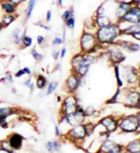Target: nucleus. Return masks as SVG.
Listing matches in <instances>:
<instances>
[{
  "mask_svg": "<svg viewBox=\"0 0 140 153\" xmlns=\"http://www.w3.org/2000/svg\"><path fill=\"white\" fill-rule=\"evenodd\" d=\"M118 35V28L115 25H108L101 27L98 31V39L102 42H110Z\"/></svg>",
  "mask_w": 140,
  "mask_h": 153,
  "instance_id": "obj_1",
  "label": "nucleus"
},
{
  "mask_svg": "<svg viewBox=\"0 0 140 153\" xmlns=\"http://www.w3.org/2000/svg\"><path fill=\"white\" fill-rule=\"evenodd\" d=\"M93 61V59L92 56L85 57L83 59L81 58V60H78V58L74 59L73 61V66H74V69L78 72L81 75H84L86 72H87L91 63Z\"/></svg>",
  "mask_w": 140,
  "mask_h": 153,
  "instance_id": "obj_2",
  "label": "nucleus"
},
{
  "mask_svg": "<svg viewBox=\"0 0 140 153\" xmlns=\"http://www.w3.org/2000/svg\"><path fill=\"white\" fill-rule=\"evenodd\" d=\"M124 21L133 23V24H138L140 23V9L138 7H133V8L126 12V14L122 18Z\"/></svg>",
  "mask_w": 140,
  "mask_h": 153,
  "instance_id": "obj_3",
  "label": "nucleus"
},
{
  "mask_svg": "<svg viewBox=\"0 0 140 153\" xmlns=\"http://www.w3.org/2000/svg\"><path fill=\"white\" fill-rule=\"evenodd\" d=\"M137 125H138V121L136 118V117H130L123 119L122 124H121V127L123 131H134L136 130Z\"/></svg>",
  "mask_w": 140,
  "mask_h": 153,
  "instance_id": "obj_4",
  "label": "nucleus"
},
{
  "mask_svg": "<svg viewBox=\"0 0 140 153\" xmlns=\"http://www.w3.org/2000/svg\"><path fill=\"white\" fill-rule=\"evenodd\" d=\"M95 37L89 35V34H84L81 38V47L84 51H91L95 48Z\"/></svg>",
  "mask_w": 140,
  "mask_h": 153,
  "instance_id": "obj_5",
  "label": "nucleus"
},
{
  "mask_svg": "<svg viewBox=\"0 0 140 153\" xmlns=\"http://www.w3.org/2000/svg\"><path fill=\"white\" fill-rule=\"evenodd\" d=\"M66 119H67V121L70 125L77 126L81 124V122L83 120V114H82V112L76 111L74 113H72V114L67 115Z\"/></svg>",
  "mask_w": 140,
  "mask_h": 153,
  "instance_id": "obj_6",
  "label": "nucleus"
},
{
  "mask_svg": "<svg viewBox=\"0 0 140 153\" xmlns=\"http://www.w3.org/2000/svg\"><path fill=\"white\" fill-rule=\"evenodd\" d=\"M76 104H77L76 99L73 96L67 97L65 100V111L66 113V115L72 114V113L77 111Z\"/></svg>",
  "mask_w": 140,
  "mask_h": 153,
  "instance_id": "obj_7",
  "label": "nucleus"
},
{
  "mask_svg": "<svg viewBox=\"0 0 140 153\" xmlns=\"http://www.w3.org/2000/svg\"><path fill=\"white\" fill-rule=\"evenodd\" d=\"M9 142H10L11 147L13 148V149H21V147H22L23 137L20 134H11L10 139H9Z\"/></svg>",
  "mask_w": 140,
  "mask_h": 153,
  "instance_id": "obj_8",
  "label": "nucleus"
},
{
  "mask_svg": "<svg viewBox=\"0 0 140 153\" xmlns=\"http://www.w3.org/2000/svg\"><path fill=\"white\" fill-rule=\"evenodd\" d=\"M133 8L132 3L127 2H121L119 5V8L117 10V16L119 18H123V16L126 14V12L129 11Z\"/></svg>",
  "mask_w": 140,
  "mask_h": 153,
  "instance_id": "obj_9",
  "label": "nucleus"
},
{
  "mask_svg": "<svg viewBox=\"0 0 140 153\" xmlns=\"http://www.w3.org/2000/svg\"><path fill=\"white\" fill-rule=\"evenodd\" d=\"M102 150L106 152H119V147L111 141H106L102 146Z\"/></svg>",
  "mask_w": 140,
  "mask_h": 153,
  "instance_id": "obj_10",
  "label": "nucleus"
},
{
  "mask_svg": "<svg viewBox=\"0 0 140 153\" xmlns=\"http://www.w3.org/2000/svg\"><path fill=\"white\" fill-rule=\"evenodd\" d=\"M71 134L74 136V137H77V138H83L86 134V130H85V127L82 125H77L74 129H72L71 131Z\"/></svg>",
  "mask_w": 140,
  "mask_h": 153,
  "instance_id": "obj_11",
  "label": "nucleus"
},
{
  "mask_svg": "<svg viewBox=\"0 0 140 153\" xmlns=\"http://www.w3.org/2000/svg\"><path fill=\"white\" fill-rule=\"evenodd\" d=\"M102 124L105 126L108 131H113L117 129V123L111 117H106L102 120Z\"/></svg>",
  "mask_w": 140,
  "mask_h": 153,
  "instance_id": "obj_12",
  "label": "nucleus"
},
{
  "mask_svg": "<svg viewBox=\"0 0 140 153\" xmlns=\"http://www.w3.org/2000/svg\"><path fill=\"white\" fill-rule=\"evenodd\" d=\"M2 9L6 13H13L15 11L16 5L11 3L10 1H6L2 3Z\"/></svg>",
  "mask_w": 140,
  "mask_h": 153,
  "instance_id": "obj_13",
  "label": "nucleus"
},
{
  "mask_svg": "<svg viewBox=\"0 0 140 153\" xmlns=\"http://www.w3.org/2000/svg\"><path fill=\"white\" fill-rule=\"evenodd\" d=\"M96 23L100 27H105V26H108L110 25V20L108 17L103 16V15H99L96 19Z\"/></svg>",
  "mask_w": 140,
  "mask_h": 153,
  "instance_id": "obj_14",
  "label": "nucleus"
},
{
  "mask_svg": "<svg viewBox=\"0 0 140 153\" xmlns=\"http://www.w3.org/2000/svg\"><path fill=\"white\" fill-rule=\"evenodd\" d=\"M78 85V79L76 76H70L67 79V86L70 90H75Z\"/></svg>",
  "mask_w": 140,
  "mask_h": 153,
  "instance_id": "obj_15",
  "label": "nucleus"
},
{
  "mask_svg": "<svg viewBox=\"0 0 140 153\" xmlns=\"http://www.w3.org/2000/svg\"><path fill=\"white\" fill-rule=\"evenodd\" d=\"M128 150L131 152H140V141L136 140L131 142L128 146Z\"/></svg>",
  "mask_w": 140,
  "mask_h": 153,
  "instance_id": "obj_16",
  "label": "nucleus"
},
{
  "mask_svg": "<svg viewBox=\"0 0 140 153\" xmlns=\"http://www.w3.org/2000/svg\"><path fill=\"white\" fill-rule=\"evenodd\" d=\"M13 113L11 108H0V119H6L9 116H10Z\"/></svg>",
  "mask_w": 140,
  "mask_h": 153,
  "instance_id": "obj_17",
  "label": "nucleus"
},
{
  "mask_svg": "<svg viewBox=\"0 0 140 153\" xmlns=\"http://www.w3.org/2000/svg\"><path fill=\"white\" fill-rule=\"evenodd\" d=\"M0 148H1L3 150H5V152H13L14 151V149H13V148L10 146V142L9 141H6V140H3L0 142Z\"/></svg>",
  "mask_w": 140,
  "mask_h": 153,
  "instance_id": "obj_18",
  "label": "nucleus"
},
{
  "mask_svg": "<svg viewBox=\"0 0 140 153\" xmlns=\"http://www.w3.org/2000/svg\"><path fill=\"white\" fill-rule=\"evenodd\" d=\"M15 20V17L12 15V13H7V14L3 17V25L8 26L10 25L13 21Z\"/></svg>",
  "mask_w": 140,
  "mask_h": 153,
  "instance_id": "obj_19",
  "label": "nucleus"
},
{
  "mask_svg": "<svg viewBox=\"0 0 140 153\" xmlns=\"http://www.w3.org/2000/svg\"><path fill=\"white\" fill-rule=\"evenodd\" d=\"M35 5H36V0H29L27 11H26V16H27V18H29V17L31 16L32 11H33V10H34Z\"/></svg>",
  "mask_w": 140,
  "mask_h": 153,
  "instance_id": "obj_20",
  "label": "nucleus"
},
{
  "mask_svg": "<svg viewBox=\"0 0 140 153\" xmlns=\"http://www.w3.org/2000/svg\"><path fill=\"white\" fill-rule=\"evenodd\" d=\"M125 33H139L140 32V24H136L135 25H133V26H130V27H128L127 29H125L124 30Z\"/></svg>",
  "mask_w": 140,
  "mask_h": 153,
  "instance_id": "obj_21",
  "label": "nucleus"
},
{
  "mask_svg": "<svg viewBox=\"0 0 140 153\" xmlns=\"http://www.w3.org/2000/svg\"><path fill=\"white\" fill-rule=\"evenodd\" d=\"M47 148L50 151H56L59 149L60 145L58 144V142H49L47 145Z\"/></svg>",
  "mask_w": 140,
  "mask_h": 153,
  "instance_id": "obj_22",
  "label": "nucleus"
},
{
  "mask_svg": "<svg viewBox=\"0 0 140 153\" xmlns=\"http://www.w3.org/2000/svg\"><path fill=\"white\" fill-rule=\"evenodd\" d=\"M46 85V79L43 76H38L37 79V86L38 88H43Z\"/></svg>",
  "mask_w": 140,
  "mask_h": 153,
  "instance_id": "obj_23",
  "label": "nucleus"
},
{
  "mask_svg": "<svg viewBox=\"0 0 140 153\" xmlns=\"http://www.w3.org/2000/svg\"><path fill=\"white\" fill-rule=\"evenodd\" d=\"M139 99H140V96L137 94V93H133V94L130 96V102L133 104H136L137 102H139Z\"/></svg>",
  "mask_w": 140,
  "mask_h": 153,
  "instance_id": "obj_24",
  "label": "nucleus"
},
{
  "mask_svg": "<svg viewBox=\"0 0 140 153\" xmlns=\"http://www.w3.org/2000/svg\"><path fill=\"white\" fill-rule=\"evenodd\" d=\"M21 31H20L19 29H16L14 32H13V37H14L15 41H16V43H20V42H21Z\"/></svg>",
  "mask_w": 140,
  "mask_h": 153,
  "instance_id": "obj_25",
  "label": "nucleus"
},
{
  "mask_svg": "<svg viewBox=\"0 0 140 153\" xmlns=\"http://www.w3.org/2000/svg\"><path fill=\"white\" fill-rule=\"evenodd\" d=\"M66 25H67V26H68V27H70V28L74 27V25H75V19H74V17H71L68 20H66Z\"/></svg>",
  "mask_w": 140,
  "mask_h": 153,
  "instance_id": "obj_26",
  "label": "nucleus"
},
{
  "mask_svg": "<svg viewBox=\"0 0 140 153\" xmlns=\"http://www.w3.org/2000/svg\"><path fill=\"white\" fill-rule=\"evenodd\" d=\"M72 15H73V13H72L71 10H66V11H65V13L63 14V19L65 20V21H66V20H68L69 18L73 17Z\"/></svg>",
  "mask_w": 140,
  "mask_h": 153,
  "instance_id": "obj_27",
  "label": "nucleus"
},
{
  "mask_svg": "<svg viewBox=\"0 0 140 153\" xmlns=\"http://www.w3.org/2000/svg\"><path fill=\"white\" fill-rule=\"evenodd\" d=\"M31 53H32V56H34V58L36 59V60H40V59H42V55L38 54L36 50H32Z\"/></svg>",
  "mask_w": 140,
  "mask_h": 153,
  "instance_id": "obj_28",
  "label": "nucleus"
},
{
  "mask_svg": "<svg viewBox=\"0 0 140 153\" xmlns=\"http://www.w3.org/2000/svg\"><path fill=\"white\" fill-rule=\"evenodd\" d=\"M57 85H58L57 83H51L50 85H49V88H48V94H51V92L54 91Z\"/></svg>",
  "mask_w": 140,
  "mask_h": 153,
  "instance_id": "obj_29",
  "label": "nucleus"
},
{
  "mask_svg": "<svg viewBox=\"0 0 140 153\" xmlns=\"http://www.w3.org/2000/svg\"><path fill=\"white\" fill-rule=\"evenodd\" d=\"M23 42L24 44V46H30L32 44V39L29 38V37H24L23 39Z\"/></svg>",
  "mask_w": 140,
  "mask_h": 153,
  "instance_id": "obj_30",
  "label": "nucleus"
},
{
  "mask_svg": "<svg viewBox=\"0 0 140 153\" xmlns=\"http://www.w3.org/2000/svg\"><path fill=\"white\" fill-rule=\"evenodd\" d=\"M136 72H131V74L128 75V80L130 82H134L136 81Z\"/></svg>",
  "mask_w": 140,
  "mask_h": 153,
  "instance_id": "obj_31",
  "label": "nucleus"
},
{
  "mask_svg": "<svg viewBox=\"0 0 140 153\" xmlns=\"http://www.w3.org/2000/svg\"><path fill=\"white\" fill-rule=\"evenodd\" d=\"M25 85L28 86V88H30L31 90L34 89V84L32 83V80L31 79H28V80H26L25 81Z\"/></svg>",
  "mask_w": 140,
  "mask_h": 153,
  "instance_id": "obj_32",
  "label": "nucleus"
},
{
  "mask_svg": "<svg viewBox=\"0 0 140 153\" xmlns=\"http://www.w3.org/2000/svg\"><path fill=\"white\" fill-rule=\"evenodd\" d=\"M93 113H95V109H93L92 107H88L85 111V114L88 115V116H92Z\"/></svg>",
  "mask_w": 140,
  "mask_h": 153,
  "instance_id": "obj_33",
  "label": "nucleus"
},
{
  "mask_svg": "<svg viewBox=\"0 0 140 153\" xmlns=\"http://www.w3.org/2000/svg\"><path fill=\"white\" fill-rule=\"evenodd\" d=\"M104 11H105L104 7H103V6H100V7H99V9H98V10H97V14H98V15H102L103 13H104Z\"/></svg>",
  "mask_w": 140,
  "mask_h": 153,
  "instance_id": "obj_34",
  "label": "nucleus"
},
{
  "mask_svg": "<svg viewBox=\"0 0 140 153\" xmlns=\"http://www.w3.org/2000/svg\"><path fill=\"white\" fill-rule=\"evenodd\" d=\"M25 74V71H24V70H20L18 72H17V74H15V76L16 77H21V76H23V74Z\"/></svg>",
  "mask_w": 140,
  "mask_h": 153,
  "instance_id": "obj_35",
  "label": "nucleus"
},
{
  "mask_svg": "<svg viewBox=\"0 0 140 153\" xmlns=\"http://www.w3.org/2000/svg\"><path fill=\"white\" fill-rule=\"evenodd\" d=\"M10 1L11 2V3H13V4H14V5H18V4H20V3H22L23 1V0H10Z\"/></svg>",
  "mask_w": 140,
  "mask_h": 153,
  "instance_id": "obj_36",
  "label": "nucleus"
},
{
  "mask_svg": "<svg viewBox=\"0 0 140 153\" xmlns=\"http://www.w3.org/2000/svg\"><path fill=\"white\" fill-rule=\"evenodd\" d=\"M53 43H54V44H61L62 43V39L60 38H56L54 39V42H53Z\"/></svg>",
  "mask_w": 140,
  "mask_h": 153,
  "instance_id": "obj_37",
  "label": "nucleus"
},
{
  "mask_svg": "<svg viewBox=\"0 0 140 153\" xmlns=\"http://www.w3.org/2000/svg\"><path fill=\"white\" fill-rule=\"evenodd\" d=\"M43 41H44V38H43L42 36H38V37H37V42H38L39 44H41V43L43 42Z\"/></svg>",
  "mask_w": 140,
  "mask_h": 153,
  "instance_id": "obj_38",
  "label": "nucleus"
},
{
  "mask_svg": "<svg viewBox=\"0 0 140 153\" xmlns=\"http://www.w3.org/2000/svg\"><path fill=\"white\" fill-rule=\"evenodd\" d=\"M51 12L49 10L47 12V21H51Z\"/></svg>",
  "mask_w": 140,
  "mask_h": 153,
  "instance_id": "obj_39",
  "label": "nucleus"
},
{
  "mask_svg": "<svg viewBox=\"0 0 140 153\" xmlns=\"http://www.w3.org/2000/svg\"><path fill=\"white\" fill-rule=\"evenodd\" d=\"M23 70H24V71H25V74H31L30 69H28V68H24Z\"/></svg>",
  "mask_w": 140,
  "mask_h": 153,
  "instance_id": "obj_40",
  "label": "nucleus"
},
{
  "mask_svg": "<svg viewBox=\"0 0 140 153\" xmlns=\"http://www.w3.org/2000/svg\"><path fill=\"white\" fill-rule=\"evenodd\" d=\"M135 37L138 39H140V32L139 33H135Z\"/></svg>",
  "mask_w": 140,
  "mask_h": 153,
  "instance_id": "obj_41",
  "label": "nucleus"
},
{
  "mask_svg": "<svg viewBox=\"0 0 140 153\" xmlns=\"http://www.w3.org/2000/svg\"><path fill=\"white\" fill-rule=\"evenodd\" d=\"M55 130H56V135H57V136H59V135H60V132H59V129H58V127H55Z\"/></svg>",
  "mask_w": 140,
  "mask_h": 153,
  "instance_id": "obj_42",
  "label": "nucleus"
},
{
  "mask_svg": "<svg viewBox=\"0 0 140 153\" xmlns=\"http://www.w3.org/2000/svg\"><path fill=\"white\" fill-rule=\"evenodd\" d=\"M140 2V0H133V3H134V4H138Z\"/></svg>",
  "mask_w": 140,
  "mask_h": 153,
  "instance_id": "obj_43",
  "label": "nucleus"
},
{
  "mask_svg": "<svg viewBox=\"0 0 140 153\" xmlns=\"http://www.w3.org/2000/svg\"><path fill=\"white\" fill-rule=\"evenodd\" d=\"M65 49H63V51H62V57L65 56Z\"/></svg>",
  "mask_w": 140,
  "mask_h": 153,
  "instance_id": "obj_44",
  "label": "nucleus"
},
{
  "mask_svg": "<svg viewBox=\"0 0 140 153\" xmlns=\"http://www.w3.org/2000/svg\"><path fill=\"white\" fill-rule=\"evenodd\" d=\"M136 6H137V7H138V8H139V9H140V2H139V3H138V4H137V5H136Z\"/></svg>",
  "mask_w": 140,
  "mask_h": 153,
  "instance_id": "obj_45",
  "label": "nucleus"
},
{
  "mask_svg": "<svg viewBox=\"0 0 140 153\" xmlns=\"http://www.w3.org/2000/svg\"><path fill=\"white\" fill-rule=\"evenodd\" d=\"M2 29V25H1V23H0V30Z\"/></svg>",
  "mask_w": 140,
  "mask_h": 153,
  "instance_id": "obj_46",
  "label": "nucleus"
},
{
  "mask_svg": "<svg viewBox=\"0 0 140 153\" xmlns=\"http://www.w3.org/2000/svg\"><path fill=\"white\" fill-rule=\"evenodd\" d=\"M138 125H139V126H140V118H139V119H138Z\"/></svg>",
  "mask_w": 140,
  "mask_h": 153,
  "instance_id": "obj_47",
  "label": "nucleus"
},
{
  "mask_svg": "<svg viewBox=\"0 0 140 153\" xmlns=\"http://www.w3.org/2000/svg\"><path fill=\"white\" fill-rule=\"evenodd\" d=\"M139 107H140V99H139Z\"/></svg>",
  "mask_w": 140,
  "mask_h": 153,
  "instance_id": "obj_48",
  "label": "nucleus"
},
{
  "mask_svg": "<svg viewBox=\"0 0 140 153\" xmlns=\"http://www.w3.org/2000/svg\"><path fill=\"white\" fill-rule=\"evenodd\" d=\"M6 1H10V0H6Z\"/></svg>",
  "mask_w": 140,
  "mask_h": 153,
  "instance_id": "obj_49",
  "label": "nucleus"
}]
</instances>
